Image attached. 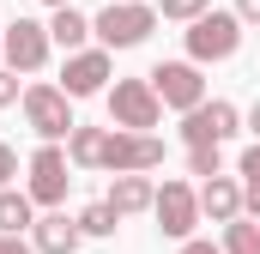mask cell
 I'll return each instance as SVG.
<instances>
[{
    "mask_svg": "<svg viewBox=\"0 0 260 254\" xmlns=\"http://www.w3.org/2000/svg\"><path fill=\"white\" fill-rule=\"evenodd\" d=\"M67 164H79V170H115V176H145V170L164 164V139L157 133H115V127H73Z\"/></svg>",
    "mask_w": 260,
    "mask_h": 254,
    "instance_id": "obj_1",
    "label": "cell"
},
{
    "mask_svg": "<svg viewBox=\"0 0 260 254\" xmlns=\"http://www.w3.org/2000/svg\"><path fill=\"white\" fill-rule=\"evenodd\" d=\"M157 30V6H145V0H109L97 18H91V37L115 55V49H139L145 37Z\"/></svg>",
    "mask_w": 260,
    "mask_h": 254,
    "instance_id": "obj_2",
    "label": "cell"
},
{
    "mask_svg": "<svg viewBox=\"0 0 260 254\" xmlns=\"http://www.w3.org/2000/svg\"><path fill=\"white\" fill-rule=\"evenodd\" d=\"M24 121H30V133L43 139V145H61V139H73V97H67L61 85H24Z\"/></svg>",
    "mask_w": 260,
    "mask_h": 254,
    "instance_id": "obj_3",
    "label": "cell"
},
{
    "mask_svg": "<svg viewBox=\"0 0 260 254\" xmlns=\"http://www.w3.org/2000/svg\"><path fill=\"white\" fill-rule=\"evenodd\" d=\"M109 121H115V133H151V127L164 121V103H157L151 79H115V91H109Z\"/></svg>",
    "mask_w": 260,
    "mask_h": 254,
    "instance_id": "obj_4",
    "label": "cell"
},
{
    "mask_svg": "<svg viewBox=\"0 0 260 254\" xmlns=\"http://www.w3.org/2000/svg\"><path fill=\"white\" fill-rule=\"evenodd\" d=\"M242 49V18L236 12H206V18H194L188 24V61L194 67H206V61H230Z\"/></svg>",
    "mask_w": 260,
    "mask_h": 254,
    "instance_id": "obj_5",
    "label": "cell"
},
{
    "mask_svg": "<svg viewBox=\"0 0 260 254\" xmlns=\"http://www.w3.org/2000/svg\"><path fill=\"white\" fill-rule=\"evenodd\" d=\"M145 79H151V91H157V103H164V109L194 115L200 103H206V79H200V67H194V61H157Z\"/></svg>",
    "mask_w": 260,
    "mask_h": 254,
    "instance_id": "obj_6",
    "label": "cell"
},
{
    "mask_svg": "<svg viewBox=\"0 0 260 254\" xmlns=\"http://www.w3.org/2000/svg\"><path fill=\"white\" fill-rule=\"evenodd\" d=\"M151 218H157V230H164V236L188 242V236H194V224H200V194L188 188V182H164L157 200H151Z\"/></svg>",
    "mask_w": 260,
    "mask_h": 254,
    "instance_id": "obj_7",
    "label": "cell"
},
{
    "mask_svg": "<svg viewBox=\"0 0 260 254\" xmlns=\"http://www.w3.org/2000/svg\"><path fill=\"white\" fill-rule=\"evenodd\" d=\"M49 24H37V18H12L6 24V73H43V61H49Z\"/></svg>",
    "mask_w": 260,
    "mask_h": 254,
    "instance_id": "obj_8",
    "label": "cell"
},
{
    "mask_svg": "<svg viewBox=\"0 0 260 254\" xmlns=\"http://www.w3.org/2000/svg\"><path fill=\"white\" fill-rule=\"evenodd\" d=\"M230 133H242V109L224 103V97H212V103H200L194 115H182V139L188 145H224Z\"/></svg>",
    "mask_w": 260,
    "mask_h": 254,
    "instance_id": "obj_9",
    "label": "cell"
},
{
    "mask_svg": "<svg viewBox=\"0 0 260 254\" xmlns=\"http://www.w3.org/2000/svg\"><path fill=\"white\" fill-rule=\"evenodd\" d=\"M67 182H73V176H67V151H61V145H43V151L30 157L24 194H30V206H49V212H55V206L67 200Z\"/></svg>",
    "mask_w": 260,
    "mask_h": 254,
    "instance_id": "obj_10",
    "label": "cell"
},
{
    "mask_svg": "<svg viewBox=\"0 0 260 254\" xmlns=\"http://www.w3.org/2000/svg\"><path fill=\"white\" fill-rule=\"evenodd\" d=\"M109 73H115L109 49H79L61 67V91L67 97H97V91H109Z\"/></svg>",
    "mask_w": 260,
    "mask_h": 254,
    "instance_id": "obj_11",
    "label": "cell"
},
{
    "mask_svg": "<svg viewBox=\"0 0 260 254\" xmlns=\"http://www.w3.org/2000/svg\"><path fill=\"white\" fill-rule=\"evenodd\" d=\"M79 224L67 218V212H43L37 224H30V248L37 254H79Z\"/></svg>",
    "mask_w": 260,
    "mask_h": 254,
    "instance_id": "obj_12",
    "label": "cell"
},
{
    "mask_svg": "<svg viewBox=\"0 0 260 254\" xmlns=\"http://www.w3.org/2000/svg\"><path fill=\"white\" fill-rule=\"evenodd\" d=\"M200 218H212V224H236V218H242V182H230V176L200 182Z\"/></svg>",
    "mask_w": 260,
    "mask_h": 254,
    "instance_id": "obj_13",
    "label": "cell"
},
{
    "mask_svg": "<svg viewBox=\"0 0 260 254\" xmlns=\"http://www.w3.org/2000/svg\"><path fill=\"white\" fill-rule=\"evenodd\" d=\"M151 200H157V182H151V176H115V182H109V194H103V206H109L115 218L151 212Z\"/></svg>",
    "mask_w": 260,
    "mask_h": 254,
    "instance_id": "obj_14",
    "label": "cell"
},
{
    "mask_svg": "<svg viewBox=\"0 0 260 254\" xmlns=\"http://www.w3.org/2000/svg\"><path fill=\"white\" fill-rule=\"evenodd\" d=\"M85 37H91V18H85L79 6H61V12L49 18V43H61L67 55H79V49H85Z\"/></svg>",
    "mask_w": 260,
    "mask_h": 254,
    "instance_id": "obj_15",
    "label": "cell"
},
{
    "mask_svg": "<svg viewBox=\"0 0 260 254\" xmlns=\"http://www.w3.org/2000/svg\"><path fill=\"white\" fill-rule=\"evenodd\" d=\"M30 224H37V206H30V194L0 188V236H24Z\"/></svg>",
    "mask_w": 260,
    "mask_h": 254,
    "instance_id": "obj_16",
    "label": "cell"
},
{
    "mask_svg": "<svg viewBox=\"0 0 260 254\" xmlns=\"http://www.w3.org/2000/svg\"><path fill=\"white\" fill-rule=\"evenodd\" d=\"M224 254H260V224H254V218L224 224Z\"/></svg>",
    "mask_w": 260,
    "mask_h": 254,
    "instance_id": "obj_17",
    "label": "cell"
},
{
    "mask_svg": "<svg viewBox=\"0 0 260 254\" xmlns=\"http://www.w3.org/2000/svg\"><path fill=\"white\" fill-rule=\"evenodd\" d=\"M73 224H79V236H115V224H121V218H115V212H109L103 200H91V206H85V212H79Z\"/></svg>",
    "mask_w": 260,
    "mask_h": 254,
    "instance_id": "obj_18",
    "label": "cell"
},
{
    "mask_svg": "<svg viewBox=\"0 0 260 254\" xmlns=\"http://www.w3.org/2000/svg\"><path fill=\"white\" fill-rule=\"evenodd\" d=\"M188 176H200V182L224 176V145H188Z\"/></svg>",
    "mask_w": 260,
    "mask_h": 254,
    "instance_id": "obj_19",
    "label": "cell"
},
{
    "mask_svg": "<svg viewBox=\"0 0 260 254\" xmlns=\"http://www.w3.org/2000/svg\"><path fill=\"white\" fill-rule=\"evenodd\" d=\"M212 12V0H157V18H182V24H194Z\"/></svg>",
    "mask_w": 260,
    "mask_h": 254,
    "instance_id": "obj_20",
    "label": "cell"
},
{
    "mask_svg": "<svg viewBox=\"0 0 260 254\" xmlns=\"http://www.w3.org/2000/svg\"><path fill=\"white\" fill-rule=\"evenodd\" d=\"M6 103H24V91H18V73L0 67V109H6Z\"/></svg>",
    "mask_w": 260,
    "mask_h": 254,
    "instance_id": "obj_21",
    "label": "cell"
},
{
    "mask_svg": "<svg viewBox=\"0 0 260 254\" xmlns=\"http://www.w3.org/2000/svg\"><path fill=\"white\" fill-rule=\"evenodd\" d=\"M236 170H242V182H260V145L242 151V164H236Z\"/></svg>",
    "mask_w": 260,
    "mask_h": 254,
    "instance_id": "obj_22",
    "label": "cell"
},
{
    "mask_svg": "<svg viewBox=\"0 0 260 254\" xmlns=\"http://www.w3.org/2000/svg\"><path fill=\"white\" fill-rule=\"evenodd\" d=\"M242 212L260 224V182H242Z\"/></svg>",
    "mask_w": 260,
    "mask_h": 254,
    "instance_id": "obj_23",
    "label": "cell"
},
{
    "mask_svg": "<svg viewBox=\"0 0 260 254\" xmlns=\"http://www.w3.org/2000/svg\"><path fill=\"white\" fill-rule=\"evenodd\" d=\"M12 176H18V151H12V145H0V188H6Z\"/></svg>",
    "mask_w": 260,
    "mask_h": 254,
    "instance_id": "obj_24",
    "label": "cell"
},
{
    "mask_svg": "<svg viewBox=\"0 0 260 254\" xmlns=\"http://www.w3.org/2000/svg\"><path fill=\"white\" fill-rule=\"evenodd\" d=\"M0 254H37V248H30V236H0Z\"/></svg>",
    "mask_w": 260,
    "mask_h": 254,
    "instance_id": "obj_25",
    "label": "cell"
},
{
    "mask_svg": "<svg viewBox=\"0 0 260 254\" xmlns=\"http://www.w3.org/2000/svg\"><path fill=\"white\" fill-rule=\"evenodd\" d=\"M236 18L242 24H260V0H236Z\"/></svg>",
    "mask_w": 260,
    "mask_h": 254,
    "instance_id": "obj_26",
    "label": "cell"
},
{
    "mask_svg": "<svg viewBox=\"0 0 260 254\" xmlns=\"http://www.w3.org/2000/svg\"><path fill=\"white\" fill-rule=\"evenodd\" d=\"M182 254H224V248H212V242H194V236H188V242H182Z\"/></svg>",
    "mask_w": 260,
    "mask_h": 254,
    "instance_id": "obj_27",
    "label": "cell"
},
{
    "mask_svg": "<svg viewBox=\"0 0 260 254\" xmlns=\"http://www.w3.org/2000/svg\"><path fill=\"white\" fill-rule=\"evenodd\" d=\"M248 133H254V145H260V103L248 109Z\"/></svg>",
    "mask_w": 260,
    "mask_h": 254,
    "instance_id": "obj_28",
    "label": "cell"
},
{
    "mask_svg": "<svg viewBox=\"0 0 260 254\" xmlns=\"http://www.w3.org/2000/svg\"><path fill=\"white\" fill-rule=\"evenodd\" d=\"M0 55H6V24H0Z\"/></svg>",
    "mask_w": 260,
    "mask_h": 254,
    "instance_id": "obj_29",
    "label": "cell"
},
{
    "mask_svg": "<svg viewBox=\"0 0 260 254\" xmlns=\"http://www.w3.org/2000/svg\"><path fill=\"white\" fill-rule=\"evenodd\" d=\"M49 6H55V12H61V6H73V0H49Z\"/></svg>",
    "mask_w": 260,
    "mask_h": 254,
    "instance_id": "obj_30",
    "label": "cell"
}]
</instances>
